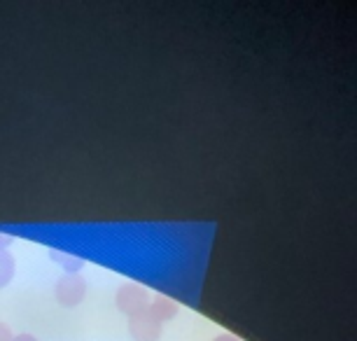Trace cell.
<instances>
[{
	"mask_svg": "<svg viewBox=\"0 0 357 341\" xmlns=\"http://www.w3.org/2000/svg\"><path fill=\"white\" fill-rule=\"evenodd\" d=\"M54 295H56V302L66 306V309H73V306L82 304V299L86 295V280L77 273H66L56 280V287H54Z\"/></svg>",
	"mask_w": 357,
	"mask_h": 341,
	"instance_id": "1",
	"label": "cell"
},
{
	"mask_svg": "<svg viewBox=\"0 0 357 341\" xmlns=\"http://www.w3.org/2000/svg\"><path fill=\"white\" fill-rule=\"evenodd\" d=\"M117 306L119 311H124L131 318L150 306V295H147L145 287H140L136 283H124L117 290Z\"/></svg>",
	"mask_w": 357,
	"mask_h": 341,
	"instance_id": "2",
	"label": "cell"
},
{
	"mask_svg": "<svg viewBox=\"0 0 357 341\" xmlns=\"http://www.w3.org/2000/svg\"><path fill=\"white\" fill-rule=\"evenodd\" d=\"M129 332L136 341H159L161 339V323L145 309L129 318Z\"/></svg>",
	"mask_w": 357,
	"mask_h": 341,
	"instance_id": "3",
	"label": "cell"
},
{
	"mask_svg": "<svg viewBox=\"0 0 357 341\" xmlns=\"http://www.w3.org/2000/svg\"><path fill=\"white\" fill-rule=\"evenodd\" d=\"M147 311H150L152 316L159 320V323H166V320L175 318V313H178V306H175L168 297L159 295V297L150 299V306H147Z\"/></svg>",
	"mask_w": 357,
	"mask_h": 341,
	"instance_id": "4",
	"label": "cell"
},
{
	"mask_svg": "<svg viewBox=\"0 0 357 341\" xmlns=\"http://www.w3.org/2000/svg\"><path fill=\"white\" fill-rule=\"evenodd\" d=\"M50 257H52L59 266H63V271H68V273H77L79 269H84V259H82V257H77V255H70V252L50 250Z\"/></svg>",
	"mask_w": 357,
	"mask_h": 341,
	"instance_id": "5",
	"label": "cell"
},
{
	"mask_svg": "<svg viewBox=\"0 0 357 341\" xmlns=\"http://www.w3.org/2000/svg\"><path fill=\"white\" fill-rule=\"evenodd\" d=\"M15 257H12L10 250H0V287H5L10 283L12 278H15Z\"/></svg>",
	"mask_w": 357,
	"mask_h": 341,
	"instance_id": "6",
	"label": "cell"
},
{
	"mask_svg": "<svg viewBox=\"0 0 357 341\" xmlns=\"http://www.w3.org/2000/svg\"><path fill=\"white\" fill-rule=\"evenodd\" d=\"M0 341H15V334L5 323H0Z\"/></svg>",
	"mask_w": 357,
	"mask_h": 341,
	"instance_id": "7",
	"label": "cell"
},
{
	"mask_svg": "<svg viewBox=\"0 0 357 341\" xmlns=\"http://www.w3.org/2000/svg\"><path fill=\"white\" fill-rule=\"evenodd\" d=\"M10 243H12V236H5V234H0V250H8Z\"/></svg>",
	"mask_w": 357,
	"mask_h": 341,
	"instance_id": "8",
	"label": "cell"
},
{
	"mask_svg": "<svg viewBox=\"0 0 357 341\" xmlns=\"http://www.w3.org/2000/svg\"><path fill=\"white\" fill-rule=\"evenodd\" d=\"M213 341H241L238 337H234V334H220L218 339H213Z\"/></svg>",
	"mask_w": 357,
	"mask_h": 341,
	"instance_id": "9",
	"label": "cell"
},
{
	"mask_svg": "<svg viewBox=\"0 0 357 341\" xmlns=\"http://www.w3.org/2000/svg\"><path fill=\"white\" fill-rule=\"evenodd\" d=\"M15 341H38V339L33 337V334H17Z\"/></svg>",
	"mask_w": 357,
	"mask_h": 341,
	"instance_id": "10",
	"label": "cell"
}]
</instances>
